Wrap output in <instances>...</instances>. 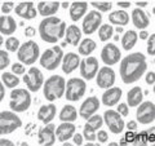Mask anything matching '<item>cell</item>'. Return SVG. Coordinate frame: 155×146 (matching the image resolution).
<instances>
[{"mask_svg": "<svg viewBox=\"0 0 155 146\" xmlns=\"http://www.w3.org/2000/svg\"><path fill=\"white\" fill-rule=\"evenodd\" d=\"M17 52H18L17 57L22 65L23 64L32 65L40 57V48H39V45L34 40H28L26 43H23L22 45H19Z\"/></svg>", "mask_w": 155, "mask_h": 146, "instance_id": "277c9868", "label": "cell"}, {"mask_svg": "<svg viewBox=\"0 0 155 146\" xmlns=\"http://www.w3.org/2000/svg\"><path fill=\"white\" fill-rule=\"evenodd\" d=\"M147 69L146 57L141 52L130 53L120 62V78L125 84H132L140 80Z\"/></svg>", "mask_w": 155, "mask_h": 146, "instance_id": "6da1fadb", "label": "cell"}, {"mask_svg": "<svg viewBox=\"0 0 155 146\" xmlns=\"http://www.w3.org/2000/svg\"><path fill=\"white\" fill-rule=\"evenodd\" d=\"M4 44V39H3V36L2 35H0V47H2Z\"/></svg>", "mask_w": 155, "mask_h": 146, "instance_id": "6f0895ef", "label": "cell"}, {"mask_svg": "<svg viewBox=\"0 0 155 146\" xmlns=\"http://www.w3.org/2000/svg\"><path fill=\"white\" fill-rule=\"evenodd\" d=\"M72 138H74V144H76L78 146H80L81 144H83V134H80V133H74Z\"/></svg>", "mask_w": 155, "mask_h": 146, "instance_id": "bcb514c9", "label": "cell"}, {"mask_svg": "<svg viewBox=\"0 0 155 146\" xmlns=\"http://www.w3.org/2000/svg\"><path fill=\"white\" fill-rule=\"evenodd\" d=\"M136 7H137L138 9H141V8H143V7H147V3H146V2H141V3L137 2V3H136Z\"/></svg>", "mask_w": 155, "mask_h": 146, "instance_id": "db71d44e", "label": "cell"}, {"mask_svg": "<svg viewBox=\"0 0 155 146\" xmlns=\"http://www.w3.org/2000/svg\"><path fill=\"white\" fill-rule=\"evenodd\" d=\"M91 5L96 9H98L100 13H101V12H109L110 9L113 8V3H110V2H100V3L93 2V3H91Z\"/></svg>", "mask_w": 155, "mask_h": 146, "instance_id": "74e56055", "label": "cell"}, {"mask_svg": "<svg viewBox=\"0 0 155 146\" xmlns=\"http://www.w3.org/2000/svg\"><path fill=\"white\" fill-rule=\"evenodd\" d=\"M137 39H138V35H137V32H136V31H133V30L125 31V34L122 38V47H123V49L130 51L136 45Z\"/></svg>", "mask_w": 155, "mask_h": 146, "instance_id": "d6a6232c", "label": "cell"}, {"mask_svg": "<svg viewBox=\"0 0 155 146\" xmlns=\"http://www.w3.org/2000/svg\"><path fill=\"white\" fill-rule=\"evenodd\" d=\"M80 75L87 80H92L98 71V61L96 57H88L80 61Z\"/></svg>", "mask_w": 155, "mask_h": 146, "instance_id": "9a60e30c", "label": "cell"}, {"mask_svg": "<svg viewBox=\"0 0 155 146\" xmlns=\"http://www.w3.org/2000/svg\"><path fill=\"white\" fill-rule=\"evenodd\" d=\"M102 119H104L106 125H107L109 129L113 133L119 134V133H122L123 131H124L125 123H124L123 118L118 113H116L115 110H107V111H105Z\"/></svg>", "mask_w": 155, "mask_h": 146, "instance_id": "30bf717a", "label": "cell"}, {"mask_svg": "<svg viewBox=\"0 0 155 146\" xmlns=\"http://www.w3.org/2000/svg\"><path fill=\"white\" fill-rule=\"evenodd\" d=\"M61 7H62V8H65V9H67V8L70 7V4H69V3H62V4H61Z\"/></svg>", "mask_w": 155, "mask_h": 146, "instance_id": "11a10c76", "label": "cell"}, {"mask_svg": "<svg viewBox=\"0 0 155 146\" xmlns=\"http://www.w3.org/2000/svg\"><path fill=\"white\" fill-rule=\"evenodd\" d=\"M147 53L150 56L155 55V35L154 34H151L147 38Z\"/></svg>", "mask_w": 155, "mask_h": 146, "instance_id": "ab89813d", "label": "cell"}, {"mask_svg": "<svg viewBox=\"0 0 155 146\" xmlns=\"http://www.w3.org/2000/svg\"><path fill=\"white\" fill-rule=\"evenodd\" d=\"M136 118L141 124H150L155 119V106L151 101L141 102L136 111Z\"/></svg>", "mask_w": 155, "mask_h": 146, "instance_id": "8fae6325", "label": "cell"}, {"mask_svg": "<svg viewBox=\"0 0 155 146\" xmlns=\"http://www.w3.org/2000/svg\"><path fill=\"white\" fill-rule=\"evenodd\" d=\"M16 14L22 18H26V19H34L36 17V9L34 3L31 2H27V3H19L16 5Z\"/></svg>", "mask_w": 155, "mask_h": 146, "instance_id": "7402d4cb", "label": "cell"}, {"mask_svg": "<svg viewBox=\"0 0 155 146\" xmlns=\"http://www.w3.org/2000/svg\"><path fill=\"white\" fill-rule=\"evenodd\" d=\"M115 83V71L109 66H104L97 71V85L100 88L109 89Z\"/></svg>", "mask_w": 155, "mask_h": 146, "instance_id": "2e32d148", "label": "cell"}, {"mask_svg": "<svg viewBox=\"0 0 155 146\" xmlns=\"http://www.w3.org/2000/svg\"><path fill=\"white\" fill-rule=\"evenodd\" d=\"M132 22L136 27L141 28V30L146 28L150 25V19L146 16V13H145L142 9H138V8H136L132 11Z\"/></svg>", "mask_w": 155, "mask_h": 146, "instance_id": "4316f807", "label": "cell"}, {"mask_svg": "<svg viewBox=\"0 0 155 146\" xmlns=\"http://www.w3.org/2000/svg\"><path fill=\"white\" fill-rule=\"evenodd\" d=\"M116 32H119V34L123 32V27H119V26H118V27H116Z\"/></svg>", "mask_w": 155, "mask_h": 146, "instance_id": "9f6ffc18", "label": "cell"}, {"mask_svg": "<svg viewBox=\"0 0 155 146\" xmlns=\"http://www.w3.org/2000/svg\"><path fill=\"white\" fill-rule=\"evenodd\" d=\"M13 8H14V3H11V2L4 3L2 5V12L4 13V16H8V13H11Z\"/></svg>", "mask_w": 155, "mask_h": 146, "instance_id": "7bdbcfd3", "label": "cell"}, {"mask_svg": "<svg viewBox=\"0 0 155 146\" xmlns=\"http://www.w3.org/2000/svg\"><path fill=\"white\" fill-rule=\"evenodd\" d=\"M120 58H122V52H120L119 48L115 44H113V43L106 44L102 48V51H101V60L107 66L118 64Z\"/></svg>", "mask_w": 155, "mask_h": 146, "instance_id": "5bb4252c", "label": "cell"}, {"mask_svg": "<svg viewBox=\"0 0 155 146\" xmlns=\"http://www.w3.org/2000/svg\"><path fill=\"white\" fill-rule=\"evenodd\" d=\"M22 125V120L13 111L0 113V134H9Z\"/></svg>", "mask_w": 155, "mask_h": 146, "instance_id": "ba28073f", "label": "cell"}, {"mask_svg": "<svg viewBox=\"0 0 155 146\" xmlns=\"http://www.w3.org/2000/svg\"><path fill=\"white\" fill-rule=\"evenodd\" d=\"M69 8H70V18L74 22H76L84 16L87 11H88V3H85V2H75V3L70 4Z\"/></svg>", "mask_w": 155, "mask_h": 146, "instance_id": "484cf974", "label": "cell"}, {"mask_svg": "<svg viewBox=\"0 0 155 146\" xmlns=\"http://www.w3.org/2000/svg\"><path fill=\"white\" fill-rule=\"evenodd\" d=\"M113 32H114V28L109 23H105V25H101L98 28V36H100V40L101 41H106L113 36Z\"/></svg>", "mask_w": 155, "mask_h": 146, "instance_id": "d590c367", "label": "cell"}, {"mask_svg": "<svg viewBox=\"0 0 155 146\" xmlns=\"http://www.w3.org/2000/svg\"><path fill=\"white\" fill-rule=\"evenodd\" d=\"M97 44L94 43L93 39H84L81 40V43H79V55L81 56H89L92 52L96 49Z\"/></svg>", "mask_w": 155, "mask_h": 146, "instance_id": "836d02e7", "label": "cell"}, {"mask_svg": "<svg viewBox=\"0 0 155 146\" xmlns=\"http://www.w3.org/2000/svg\"><path fill=\"white\" fill-rule=\"evenodd\" d=\"M118 7H119V8H123V9L129 8V7H130V3H129V2H127V3H122V2H119V3H118Z\"/></svg>", "mask_w": 155, "mask_h": 146, "instance_id": "816d5d0a", "label": "cell"}, {"mask_svg": "<svg viewBox=\"0 0 155 146\" xmlns=\"http://www.w3.org/2000/svg\"><path fill=\"white\" fill-rule=\"evenodd\" d=\"M76 131V127L72 123H62L60 124L54 131V134L57 136V140L61 142H66L67 140H70L74 136Z\"/></svg>", "mask_w": 155, "mask_h": 146, "instance_id": "ffe728a7", "label": "cell"}, {"mask_svg": "<svg viewBox=\"0 0 155 146\" xmlns=\"http://www.w3.org/2000/svg\"><path fill=\"white\" fill-rule=\"evenodd\" d=\"M96 140H98V142H106L109 140L107 132L105 131H98V133H96Z\"/></svg>", "mask_w": 155, "mask_h": 146, "instance_id": "ee69618b", "label": "cell"}, {"mask_svg": "<svg viewBox=\"0 0 155 146\" xmlns=\"http://www.w3.org/2000/svg\"><path fill=\"white\" fill-rule=\"evenodd\" d=\"M11 65V57L5 51H0V70H4Z\"/></svg>", "mask_w": 155, "mask_h": 146, "instance_id": "f35d334b", "label": "cell"}, {"mask_svg": "<svg viewBox=\"0 0 155 146\" xmlns=\"http://www.w3.org/2000/svg\"><path fill=\"white\" fill-rule=\"evenodd\" d=\"M98 109H100V100L97 98V97L92 96V97H88V98L81 104L80 110H79V115L83 119L88 120L92 115L96 114V111H98Z\"/></svg>", "mask_w": 155, "mask_h": 146, "instance_id": "e0dca14e", "label": "cell"}, {"mask_svg": "<svg viewBox=\"0 0 155 146\" xmlns=\"http://www.w3.org/2000/svg\"><path fill=\"white\" fill-rule=\"evenodd\" d=\"M79 64H80V57H79V55H76L74 52L66 53L61 62L62 70H64L65 74H71L72 71L78 69Z\"/></svg>", "mask_w": 155, "mask_h": 146, "instance_id": "d6986e66", "label": "cell"}, {"mask_svg": "<svg viewBox=\"0 0 155 146\" xmlns=\"http://www.w3.org/2000/svg\"><path fill=\"white\" fill-rule=\"evenodd\" d=\"M66 22L58 17H47L39 25L40 38L47 43H57L65 36Z\"/></svg>", "mask_w": 155, "mask_h": 146, "instance_id": "7a4b0ae2", "label": "cell"}, {"mask_svg": "<svg viewBox=\"0 0 155 146\" xmlns=\"http://www.w3.org/2000/svg\"><path fill=\"white\" fill-rule=\"evenodd\" d=\"M102 125H104L102 116L101 115H92L91 118L87 120V124L84 125L83 137L87 141H89V142H93L96 140V132L102 127Z\"/></svg>", "mask_w": 155, "mask_h": 146, "instance_id": "4fadbf2b", "label": "cell"}, {"mask_svg": "<svg viewBox=\"0 0 155 146\" xmlns=\"http://www.w3.org/2000/svg\"><path fill=\"white\" fill-rule=\"evenodd\" d=\"M2 83L3 84H5V87L8 88H16V87L19 84V79L18 76H16L12 72H4L2 75Z\"/></svg>", "mask_w": 155, "mask_h": 146, "instance_id": "e575fe53", "label": "cell"}, {"mask_svg": "<svg viewBox=\"0 0 155 146\" xmlns=\"http://www.w3.org/2000/svg\"><path fill=\"white\" fill-rule=\"evenodd\" d=\"M38 12L41 14L43 17H53V14L57 13V11L60 9V3L58 2H40L38 3Z\"/></svg>", "mask_w": 155, "mask_h": 146, "instance_id": "d4e9b609", "label": "cell"}, {"mask_svg": "<svg viewBox=\"0 0 155 146\" xmlns=\"http://www.w3.org/2000/svg\"><path fill=\"white\" fill-rule=\"evenodd\" d=\"M146 83L150 85H153L154 83H155V72L154 71H150L146 74Z\"/></svg>", "mask_w": 155, "mask_h": 146, "instance_id": "f6af8a7d", "label": "cell"}, {"mask_svg": "<svg viewBox=\"0 0 155 146\" xmlns=\"http://www.w3.org/2000/svg\"><path fill=\"white\" fill-rule=\"evenodd\" d=\"M132 142L136 146H145L149 142L154 144V127L150 128V131H143V132L133 136Z\"/></svg>", "mask_w": 155, "mask_h": 146, "instance_id": "f1b7e54d", "label": "cell"}, {"mask_svg": "<svg viewBox=\"0 0 155 146\" xmlns=\"http://www.w3.org/2000/svg\"><path fill=\"white\" fill-rule=\"evenodd\" d=\"M19 45H21L19 44V40L17 38H14V36H9L5 40V48H7V51H9V52H17Z\"/></svg>", "mask_w": 155, "mask_h": 146, "instance_id": "8d00e7d4", "label": "cell"}, {"mask_svg": "<svg viewBox=\"0 0 155 146\" xmlns=\"http://www.w3.org/2000/svg\"><path fill=\"white\" fill-rule=\"evenodd\" d=\"M120 116H127L129 114V109H128V105L127 104H119L118 105V111H116Z\"/></svg>", "mask_w": 155, "mask_h": 146, "instance_id": "b9f144b4", "label": "cell"}, {"mask_svg": "<svg viewBox=\"0 0 155 146\" xmlns=\"http://www.w3.org/2000/svg\"><path fill=\"white\" fill-rule=\"evenodd\" d=\"M122 98V89L119 87H111V88L106 89L102 95V104L106 106H114L119 102Z\"/></svg>", "mask_w": 155, "mask_h": 146, "instance_id": "44dd1931", "label": "cell"}, {"mask_svg": "<svg viewBox=\"0 0 155 146\" xmlns=\"http://www.w3.org/2000/svg\"><path fill=\"white\" fill-rule=\"evenodd\" d=\"M17 30V23L12 16L0 17V32L3 35H12Z\"/></svg>", "mask_w": 155, "mask_h": 146, "instance_id": "83f0119b", "label": "cell"}, {"mask_svg": "<svg viewBox=\"0 0 155 146\" xmlns=\"http://www.w3.org/2000/svg\"><path fill=\"white\" fill-rule=\"evenodd\" d=\"M87 91V84L83 79L79 78H71L70 80H67L66 88H65V97L67 101H79L81 97L84 96Z\"/></svg>", "mask_w": 155, "mask_h": 146, "instance_id": "52a82bcc", "label": "cell"}, {"mask_svg": "<svg viewBox=\"0 0 155 146\" xmlns=\"http://www.w3.org/2000/svg\"><path fill=\"white\" fill-rule=\"evenodd\" d=\"M4 96H5V88H4V84L0 81V102L3 101Z\"/></svg>", "mask_w": 155, "mask_h": 146, "instance_id": "f907efd6", "label": "cell"}, {"mask_svg": "<svg viewBox=\"0 0 155 146\" xmlns=\"http://www.w3.org/2000/svg\"><path fill=\"white\" fill-rule=\"evenodd\" d=\"M12 74H16L17 75H21V74H25V66L22 64H19V62H16V64L12 65Z\"/></svg>", "mask_w": 155, "mask_h": 146, "instance_id": "60d3db41", "label": "cell"}, {"mask_svg": "<svg viewBox=\"0 0 155 146\" xmlns=\"http://www.w3.org/2000/svg\"><path fill=\"white\" fill-rule=\"evenodd\" d=\"M0 146H14V144L12 142L11 140H7V138H0Z\"/></svg>", "mask_w": 155, "mask_h": 146, "instance_id": "681fc988", "label": "cell"}, {"mask_svg": "<svg viewBox=\"0 0 155 146\" xmlns=\"http://www.w3.org/2000/svg\"><path fill=\"white\" fill-rule=\"evenodd\" d=\"M56 125L54 124H47L44 128H41L39 131V144L43 146H53L56 142Z\"/></svg>", "mask_w": 155, "mask_h": 146, "instance_id": "ac0fdd59", "label": "cell"}, {"mask_svg": "<svg viewBox=\"0 0 155 146\" xmlns=\"http://www.w3.org/2000/svg\"><path fill=\"white\" fill-rule=\"evenodd\" d=\"M143 100V95H142V89L140 87H133L132 89L128 92L127 95V101L130 108H137Z\"/></svg>", "mask_w": 155, "mask_h": 146, "instance_id": "4dcf8cb0", "label": "cell"}, {"mask_svg": "<svg viewBox=\"0 0 155 146\" xmlns=\"http://www.w3.org/2000/svg\"><path fill=\"white\" fill-rule=\"evenodd\" d=\"M57 113V108L56 105L49 104V105H43L38 111V119L43 121L44 124H49L51 121L54 119Z\"/></svg>", "mask_w": 155, "mask_h": 146, "instance_id": "603a6c76", "label": "cell"}, {"mask_svg": "<svg viewBox=\"0 0 155 146\" xmlns=\"http://www.w3.org/2000/svg\"><path fill=\"white\" fill-rule=\"evenodd\" d=\"M31 105V96L28 91L23 88H17L11 92V102L9 106L14 113H23Z\"/></svg>", "mask_w": 155, "mask_h": 146, "instance_id": "5b68a950", "label": "cell"}, {"mask_svg": "<svg viewBox=\"0 0 155 146\" xmlns=\"http://www.w3.org/2000/svg\"><path fill=\"white\" fill-rule=\"evenodd\" d=\"M60 119L64 123H71L78 119V111L72 105H65L60 111Z\"/></svg>", "mask_w": 155, "mask_h": 146, "instance_id": "1f68e13d", "label": "cell"}, {"mask_svg": "<svg viewBox=\"0 0 155 146\" xmlns=\"http://www.w3.org/2000/svg\"><path fill=\"white\" fill-rule=\"evenodd\" d=\"M35 28L34 27H26V30H25V35L28 36V38H32L34 35H35Z\"/></svg>", "mask_w": 155, "mask_h": 146, "instance_id": "7dc6e473", "label": "cell"}, {"mask_svg": "<svg viewBox=\"0 0 155 146\" xmlns=\"http://www.w3.org/2000/svg\"><path fill=\"white\" fill-rule=\"evenodd\" d=\"M109 21L113 25H118L119 27H123L129 23V14L124 11H115L109 14Z\"/></svg>", "mask_w": 155, "mask_h": 146, "instance_id": "f546056e", "label": "cell"}, {"mask_svg": "<svg viewBox=\"0 0 155 146\" xmlns=\"http://www.w3.org/2000/svg\"><path fill=\"white\" fill-rule=\"evenodd\" d=\"M23 81L27 85V88L30 92H38L39 89L43 87V83H44V76H43L41 71L38 69V67H31L30 70L27 71V74L23 75Z\"/></svg>", "mask_w": 155, "mask_h": 146, "instance_id": "9c48e42d", "label": "cell"}, {"mask_svg": "<svg viewBox=\"0 0 155 146\" xmlns=\"http://www.w3.org/2000/svg\"><path fill=\"white\" fill-rule=\"evenodd\" d=\"M147 38H149V32H147V31L142 30L141 32H140V39H142V40H145V39H147Z\"/></svg>", "mask_w": 155, "mask_h": 146, "instance_id": "f5cc1de1", "label": "cell"}, {"mask_svg": "<svg viewBox=\"0 0 155 146\" xmlns=\"http://www.w3.org/2000/svg\"><path fill=\"white\" fill-rule=\"evenodd\" d=\"M101 22H102V14L100 12H97V11L88 12V14H87L83 19V25H81L83 32L87 34V35L94 34L97 30H98V27L101 26Z\"/></svg>", "mask_w": 155, "mask_h": 146, "instance_id": "7c38bea8", "label": "cell"}, {"mask_svg": "<svg viewBox=\"0 0 155 146\" xmlns=\"http://www.w3.org/2000/svg\"><path fill=\"white\" fill-rule=\"evenodd\" d=\"M81 40V31L76 25H70L69 27H66L65 31V43L71 44L74 47H78V44Z\"/></svg>", "mask_w": 155, "mask_h": 146, "instance_id": "cb8c5ba5", "label": "cell"}, {"mask_svg": "<svg viewBox=\"0 0 155 146\" xmlns=\"http://www.w3.org/2000/svg\"><path fill=\"white\" fill-rule=\"evenodd\" d=\"M39 58H40V65L44 67V69L53 71L61 65L62 58H64V52H62L61 47L54 45L53 48L45 49L44 53Z\"/></svg>", "mask_w": 155, "mask_h": 146, "instance_id": "8992f818", "label": "cell"}, {"mask_svg": "<svg viewBox=\"0 0 155 146\" xmlns=\"http://www.w3.org/2000/svg\"><path fill=\"white\" fill-rule=\"evenodd\" d=\"M44 87V97L48 101H54L61 98L65 95V88H66V81L64 76L61 75H52L43 83Z\"/></svg>", "mask_w": 155, "mask_h": 146, "instance_id": "3957f363", "label": "cell"}, {"mask_svg": "<svg viewBox=\"0 0 155 146\" xmlns=\"http://www.w3.org/2000/svg\"><path fill=\"white\" fill-rule=\"evenodd\" d=\"M127 128H128V131H136L137 129V123H136L134 120H129L127 123Z\"/></svg>", "mask_w": 155, "mask_h": 146, "instance_id": "c3c4849f", "label": "cell"}]
</instances>
